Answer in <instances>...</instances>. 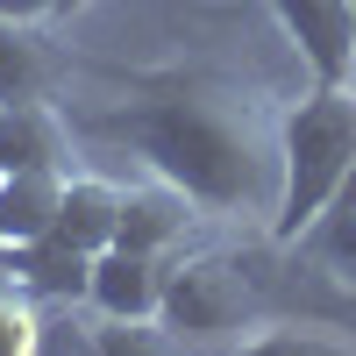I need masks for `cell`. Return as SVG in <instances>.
I'll use <instances>...</instances> for the list:
<instances>
[{"instance_id": "1", "label": "cell", "mask_w": 356, "mask_h": 356, "mask_svg": "<svg viewBox=\"0 0 356 356\" xmlns=\"http://www.w3.org/2000/svg\"><path fill=\"white\" fill-rule=\"evenodd\" d=\"M122 107L86 114V136L129 143L150 164V178L178 186L207 221H264L271 235L285 150H278V100L257 79H235L221 65H178V72H136Z\"/></svg>"}, {"instance_id": "2", "label": "cell", "mask_w": 356, "mask_h": 356, "mask_svg": "<svg viewBox=\"0 0 356 356\" xmlns=\"http://www.w3.org/2000/svg\"><path fill=\"white\" fill-rule=\"evenodd\" d=\"M278 150H285V186H278L271 243L292 250L300 235L321 228V214L356 178V86H314L278 122Z\"/></svg>"}, {"instance_id": "3", "label": "cell", "mask_w": 356, "mask_h": 356, "mask_svg": "<svg viewBox=\"0 0 356 356\" xmlns=\"http://www.w3.org/2000/svg\"><path fill=\"white\" fill-rule=\"evenodd\" d=\"M278 264L264 257L257 243H221V250H178L164 271V328L178 342H221L243 335L250 321L264 314V292H271Z\"/></svg>"}, {"instance_id": "4", "label": "cell", "mask_w": 356, "mask_h": 356, "mask_svg": "<svg viewBox=\"0 0 356 356\" xmlns=\"http://www.w3.org/2000/svg\"><path fill=\"white\" fill-rule=\"evenodd\" d=\"M278 29L307 57L314 86H356V8L349 0H271Z\"/></svg>"}, {"instance_id": "5", "label": "cell", "mask_w": 356, "mask_h": 356, "mask_svg": "<svg viewBox=\"0 0 356 356\" xmlns=\"http://www.w3.org/2000/svg\"><path fill=\"white\" fill-rule=\"evenodd\" d=\"M164 271L171 257H143V250H100L93 257V285H86V300L93 314L107 321H157L164 314Z\"/></svg>"}, {"instance_id": "6", "label": "cell", "mask_w": 356, "mask_h": 356, "mask_svg": "<svg viewBox=\"0 0 356 356\" xmlns=\"http://www.w3.org/2000/svg\"><path fill=\"white\" fill-rule=\"evenodd\" d=\"M193 221H207V214L178 186H164V178H150V186H122V228H114V243L143 250V257H178Z\"/></svg>"}, {"instance_id": "7", "label": "cell", "mask_w": 356, "mask_h": 356, "mask_svg": "<svg viewBox=\"0 0 356 356\" xmlns=\"http://www.w3.org/2000/svg\"><path fill=\"white\" fill-rule=\"evenodd\" d=\"M65 79V50L50 43L43 22H8L0 15V107L22 100H50Z\"/></svg>"}, {"instance_id": "8", "label": "cell", "mask_w": 356, "mask_h": 356, "mask_svg": "<svg viewBox=\"0 0 356 356\" xmlns=\"http://www.w3.org/2000/svg\"><path fill=\"white\" fill-rule=\"evenodd\" d=\"M8 171H72V129L50 100L0 107V178Z\"/></svg>"}, {"instance_id": "9", "label": "cell", "mask_w": 356, "mask_h": 356, "mask_svg": "<svg viewBox=\"0 0 356 356\" xmlns=\"http://www.w3.org/2000/svg\"><path fill=\"white\" fill-rule=\"evenodd\" d=\"M8 285H22L29 300H86V285H93V257L43 235V243H15L8 250Z\"/></svg>"}, {"instance_id": "10", "label": "cell", "mask_w": 356, "mask_h": 356, "mask_svg": "<svg viewBox=\"0 0 356 356\" xmlns=\"http://www.w3.org/2000/svg\"><path fill=\"white\" fill-rule=\"evenodd\" d=\"M114 228H122V186H107V178H65V200H57V221H50L57 243L100 257V250H114Z\"/></svg>"}, {"instance_id": "11", "label": "cell", "mask_w": 356, "mask_h": 356, "mask_svg": "<svg viewBox=\"0 0 356 356\" xmlns=\"http://www.w3.org/2000/svg\"><path fill=\"white\" fill-rule=\"evenodd\" d=\"M72 171H8L0 178V243H43L57 221V200H65Z\"/></svg>"}, {"instance_id": "12", "label": "cell", "mask_w": 356, "mask_h": 356, "mask_svg": "<svg viewBox=\"0 0 356 356\" xmlns=\"http://www.w3.org/2000/svg\"><path fill=\"white\" fill-rule=\"evenodd\" d=\"M86 356H186V342H178L164 321H93L86 328V342H79Z\"/></svg>"}, {"instance_id": "13", "label": "cell", "mask_w": 356, "mask_h": 356, "mask_svg": "<svg viewBox=\"0 0 356 356\" xmlns=\"http://www.w3.org/2000/svg\"><path fill=\"white\" fill-rule=\"evenodd\" d=\"M228 356H356V342L328 328H264L250 342H235Z\"/></svg>"}, {"instance_id": "14", "label": "cell", "mask_w": 356, "mask_h": 356, "mask_svg": "<svg viewBox=\"0 0 356 356\" xmlns=\"http://www.w3.org/2000/svg\"><path fill=\"white\" fill-rule=\"evenodd\" d=\"M36 300L0 278V356H36Z\"/></svg>"}, {"instance_id": "15", "label": "cell", "mask_w": 356, "mask_h": 356, "mask_svg": "<svg viewBox=\"0 0 356 356\" xmlns=\"http://www.w3.org/2000/svg\"><path fill=\"white\" fill-rule=\"evenodd\" d=\"M0 15H8V22H50L57 0H0Z\"/></svg>"}, {"instance_id": "16", "label": "cell", "mask_w": 356, "mask_h": 356, "mask_svg": "<svg viewBox=\"0 0 356 356\" xmlns=\"http://www.w3.org/2000/svg\"><path fill=\"white\" fill-rule=\"evenodd\" d=\"M79 8H93V0H57V22H65V15H79Z\"/></svg>"}, {"instance_id": "17", "label": "cell", "mask_w": 356, "mask_h": 356, "mask_svg": "<svg viewBox=\"0 0 356 356\" xmlns=\"http://www.w3.org/2000/svg\"><path fill=\"white\" fill-rule=\"evenodd\" d=\"M0 271H8V243H0Z\"/></svg>"}, {"instance_id": "18", "label": "cell", "mask_w": 356, "mask_h": 356, "mask_svg": "<svg viewBox=\"0 0 356 356\" xmlns=\"http://www.w3.org/2000/svg\"><path fill=\"white\" fill-rule=\"evenodd\" d=\"M342 200H356V178H349V193H342Z\"/></svg>"}, {"instance_id": "19", "label": "cell", "mask_w": 356, "mask_h": 356, "mask_svg": "<svg viewBox=\"0 0 356 356\" xmlns=\"http://www.w3.org/2000/svg\"><path fill=\"white\" fill-rule=\"evenodd\" d=\"M349 8H356V0H349Z\"/></svg>"}]
</instances>
